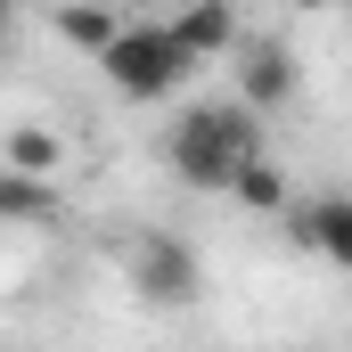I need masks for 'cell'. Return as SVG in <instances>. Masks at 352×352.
I'll list each match as a JSON object with an SVG mask.
<instances>
[{
  "label": "cell",
  "mask_w": 352,
  "mask_h": 352,
  "mask_svg": "<svg viewBox=\"0 0 352 352\" xmlns=\"http://www.w3.org/2000/svg\"><path fill=\"white\" fill-rule=\"evenodd\" d=\"M254 156H263V115H246L238 98H205L164 131V164L188 188H221L230 197L238 164H254Z\"/></svg>",
  "instance_id": "cell-1"
},
{
  "label": "cell",
  "mask_w": 352,
  "mask_h": 352,
  "mask_svg": "<svg viewBox=\"0 0 352 352\" xmlns=\"http://www.w3.org/2000/svg\"><path fill=\"white\" fill-rule=\"evenodd\" d=\"M98 66H107V82L123 90V98H173V90L197 74V58L180 50L173 25H156V16H148V25H123V41H115Z\"/></svg>",
  "instance_id": "cell-2"
},
{
  "label": "cell",
  "mask_w": 352,
  "mask_h": 352,
  "mask_svg": "<svg viewBox=\"0 0 352 352\" xmlns=\"http://www.w3.org/2000/svg\"><path fill=\"white\" fill-rule=\"evenodd\" d=\"M131 287H140V303H156V311H188L197 287H205V270H197V254H188V238L148 230V238L131 246Z\"/></svg>",
  "instance_id": "cell-3"
},
{
  "label": "cell",
  "mask_w": 352,
  "mask_h": 352,
  "mask_svg": "<svg viewBox=\"0 0 352 352\" xmlns=\"http://www.w3.org/2000/svg\"><path fill=\"white\" fill-rule=\"evenodd\" d=\"M287 230H295V246H311L320 263H336V270H352V197H311V205H295L287 213Z\"/></svg>",
  "instance_id": "cell-4"
},
{
  "label": "cell",
  "mask_w": 352,
  "mask_h": 352,
  "mask_svg": "<svg viewBox=\"0 0 352 352\" xmlns=\"http://www.w3.org/2000/svg\"><path fill=\"white\" fill-rule=\"evenodd\" d=\"M287 98H295V58L278 41H246V58H238V107L246 115H270Z\"/></svg>",
  "instance_id": "cell-5"
},
{
  "label": "cell",
  "mask_w": 352,
  "mask_h": 352,
  "mask_svg": "<svg viewBox=\"0 0 352 352\" xmlns=\"http://www.w3.org/2000/svg\"><path fill=\"white\" fill-rule=\"evenodd\" d=\"M173 25V41L205 66V58H221V50H238V8H221V0H197V8H180V16H164Z\"/></svg>",
  "instance_id": "cell-6"
},
{
  "label": "cell",
  "mask_w": 352,
  "mask_h": 352,
  "mask_svg": "<svg viewBox=\"0 0 352 352\" xmlns=\"http://www.w3.org/2000/svg\"><path fill=\"white\" fill-rule=\"evenodd\" d=\"M58 213H66L58 180H25V173L0 164V230H8V221H33V230H41V221H58Z\"/></svg>",
  "instance_id": "cell-7"
},
{
  "label": "cell",
  "mask_w": 352,
  "mask_h": 352,
  "mask_svg": "<svg viewBox=\"0 0 352 352\" xmlns=\"http://www.w3.org/2000/svg\"><path fill=\"white\" fill-rule=\"evenodd\" d=\"M58 156H66V140H58L50 123H16V131H8V148H0V164H8V173H25V180H50V173H58Z\"/></svg>",
  "instance_id": "cell-8"
},
{
  "label": "cell",
  "mask_w": 352,
  "mask_h": 352,
  "mask_svg": "<svg viewBox=\"0 0 352 352\" xmlns=\"http://www.w3.org/2000/svg\"><path fill=\"white\" fill-rule=\"evenodd\" d=\"M230 197H238L246 213H287V197H295V188H287V173H278L270 156H254V164H238V180H230Z\"/></svg>",
  "instance_id": "cell-9"
},
{
  "label": "cell",
  "mask_w": 352,
  "mask_h": 352,
  "mask_svg": "<svg viewBox=\"0 0 352 352\" xmlns=\"http://www.w3.org/2000/svg\"><path fill=\"white\" fill-rule=\"evenodd\" d=\"M58 33H66L74 50H90V58H107V50L123 41V16H115V8H58Z\"/></svg>",
  "instance_id": "cell-10"
},
{
  "label": "cell",
  "mask_w": 352,
  "mask_h": 352,
  "mask_svg": "<svg viewBox=\"0 0 352 352\" xmlns=\"http://www.w3.org/2000/svg\"><path fill=\"white\" fill-rule=\"evenodd\" d=\"M0 25H8V8H0Z\"/></svg>",
  "instance_id": "cell-11"
}]
</instances>
